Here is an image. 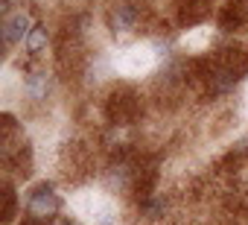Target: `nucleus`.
I'll return each mask as SVG.
<instances>
[{
  "label": "nucleus",
  "instance_id": "4",
  "mask_svg": "<svg viewBox=\"0 0 248 225\" xmlns=\"http://www.w3.org/2000/svg\"><path fill=\"white\" fill-rule=\"evenodd\" d=\"M135 21H138V15H135L132 6H117L114 15H111V24H114L117 32H129V30L135 27Z\"/></svg>",
  "mask_w": 248,
  "mask_h": 225
},
{
  "label": "nucleus",
  "instance_id": "5",
  "mask_svg": "<svg viewBox=\"0 0 248 225\" xmlns=\"http://www.w3.org/2000/svg\"><path fill=\"white\" fill-rule=\"evenodd\" d=\"M44 44H47V30H44L41 24H35V27L30 30V35H27L24 47H27V53H41Z\"/></svg>",
  "mask_w": 248,
  "mask_h": 225
},
{
  "label": "nucleus",
  "instance_id": "7",
  "mask_svg": "<svg viewBox=\"0 0 248 225\" xmlns=\"http://www.w3.org/2000/svg\"><path fill=\"white\" fill-rule=\"evenodd\" d=\"M59 225H70V222H59Z\"/></svg>",
  "mask_w": 248,
  "mask_h": 225
},
{
  "label": "nucleus",
  "instance_id": "1",
  "mask_svg": "<svg viewBox=\"0 0 248 225\" xmlns=\"http://www.w3.org/2000/svg\"><path fill=\"white\" fill-rule=\"evenodd\" d=\"M59 196H56V190L50 187V184H38V187H32L30 190V196H27V213L32 216V219H50L56 210H59Z\"/></svg>",
  "mask_w": 248,
  "mask_h": 225
},
{
  "label": "nucleus",
  "instance_id": "2",
  "mask_svg": "<svg viewBox=\"0 0 248 225\" xmlns=\"http://www.w3.org/2000/svg\"><path fill=\"white\" fill-rule=\"evenodd\" d=\"M30 30H32V21H30L27 12L9 15V18L3 21V44H6V47H15L18 41H27Z\"/></svg>",
  "mask_w": 248,
  "mask_h": 225
},
{
  "label": "nucleus",
  "instance_id": "3",
  "mask_svg": "<svg viewBox=\"0 0 248 225\" xmlns=\"http://www.w3.org/2000/svg\"><path fill=\"white\" fill-rule=\"evenodd\" d=\"M152 64V53L146 47H135L132 53H126V59H123V67L126 70H146Z\"/></svg>",
  "mask_w": 248,
  "mask_h": 225
},
{
  "label": "nucleus",
  "instance_id": "6",
  "mask_svg": "<svg viewBox=\"0 0 248 225\" xmlns=\"http://www.w3.org/2000/svg\"><path fill=\"white\" fill-rule=\"evenodd\" d=\"M27 91H30L35 99H38V96H44V94H47V76H44V73L30 76V79H27Z\"/></svg>",
  "mask_w": 248,
  "mask_h": 225
}]
</instances>
